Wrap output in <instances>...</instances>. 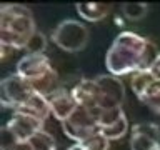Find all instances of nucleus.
I'll list each match as a JSON object with an SVG mask.
<instances>
[{"instance_id":"obj_1","label":"nucleus","mask_w":160,"mask_h":150,"mask_svg":"<svg viewBox=\"0 0 160 150\" xmlns=\"http://www.w3.org/2000/svg\"><path fill=\"white\" fill-rule=\"evenodd\" d=\"M158 53L153 42L135 32L125 30L118 33L110 45L105 55V65L113 77L137 73L152 67Z\"/></svg>"},{"instance_id":"obj_2","label":"nucleus","mask_w":160,"mask_h":150,"mask_svg":"<svg viewBox=\"0 0 160 150\" xmlns=\"http://www.w3.org/2000/svg\"><path fill=\"white\" fill-rule=\"evenodd\" d=\"M37 33L33 15L25 5L7 3L0 8V43L12 50L27 47L30 38Z\"/></svg>"},{"instance_id":"obj_3","label":"nucleus","mask_w":160,"mask_h":150,"mask_svg":"<svg viewBox=\"0 0 160 150\" xmlns=\"http://www.w3.org/2000/svg\"><path fill=\"white\" fill-rule=\"evenodd\" d=\"M17 73L23 77L37 92L43 93L45 97L52 95L55 90L60 88L57 70L52 67L50 58L45 53H27L18 60Z\"/></svg>"},{"instance_id":"obj_4","label":"nucleus","mask_w":160,"mask_h":150,"mask_svg":"<svg viewBox=\"0 0 160 150\" xmlns=\"http://www.w3.org/2000/svg\"><path fill=\"white\" fill-rule=\"evenodd\" d=\"M52 40L58 48L65 52L75 53L87 47L88 43V30L78 20H62L52 33Z\"/></svg>"},{"instance_id":"obj_5","label":"nucleus","mask_w":160,"mask_h":150,"mask_svg":"<svg viewBox=\"0 0 160 150\" xmlns=\"http://www.w3.org/2000/svg\"><path fill=\"white\" fill-rule=\"evenodd\" d=\"M62 130L68 138L75 140L77 143L83 142L90 135L100 132L97 112L83 107H77V110L67 120L62 122Z\"/></svg>"},{"instance_id":"obj_6","label":"nucleus","mask_w":160,"mask_h":150,"mask_svg":"<svg viewBox=\"0 0 160 150\" xmlns=\"http://www.w3.org/2000/svg\"><path fill=\"white\" fill-rule=\"evenodd\" d=\"M130 83L140 102L160 115V78H155L148 70H143L133 73Z\"/></svg>"},{"instance_id":"obj_7","label":"nucleus","mask_w":160,"mask_h":150,"mask_svg":"<svg viewBox=\"0 0 160 150\" xmlns=\"http://www.w3.org/2000/svg\"><path fill=\"white\" fill-rule=\"evenodd\" d=\"M35 92L32 83L18 73L8 75L0 82V102L5 108H18L30 95Z\"/></svg>"},{"instance_id":"obj_8","label":"nucleus","mask_w":160,"mask_h":150,"mask_svg":"<svg viewBox=\"0 0 160 150\" xmlns=\"http://www.w3.org/2000/svg\"><path fill=\"white\" fill-rule=\"evenodd\" d=\"M98 92V110H112L120 108L125 98V87L118 77L113 75H98L95 77Z\"/></svg>"},{"instance_id":"obj_9","label":"nucleus","mask_w":160,"mask_h":150,"mask_svg":"<svg viewBox=\"0 0 160 150\" xmlns=\"http://www.w3.org/2000/svg\"><path fill=\"white\" fill-rule=\"evenodd\" d=\"M160 147V127L153 122H140L132 127L130 148L132 150H157Z\"/></svg>"},{"instance_id":"obj_10","label":"nucleus","mask_w":160,"mask_h":150,"mask_svg":"<svg viewBox=\"0 0 160 150\" xmlns=\"http://www.w3.org/2000/svg\"><path fill=\"white\" fill-rule=\"evenodd\" d=\"M48 103H50L52 115L57 120H60V122L67 120L78 107L72 90H67L63 87H60L58 90H55L52 95H48Z\"/></svg>"},{"instance_id":"obj_11","label":"nucleus","mask_w":160,"mask_h":150,"mask_svg":"<svg viewBox=\"0 0 160 150\" xmlns=\"http://www.w3.org/2000/svg\"><path fill=\"white\" fill-rule=\"evenodd\" d=\"M7 127L13 132V135L17 137L20 142H27L30 140L32 135H35L38 130H43V122L38 118H33L30 115L25 113H15L12 115V118L8 120Z\"/></svg>"},{"instance_id":"obj_12","label":"nucleus","mask_w":160,"mask_h":150,"mask_svg":"<svg viewBox=\"0 0 160 150\" xmlns=\"http://www.w3.org/2000/svg\"><path fill=\"white\" fill-rule=\"evenodd\" d=\"M15 113H25V115H30L33 118H38L45 122L48 118V115H52V110H50V103H48V97H45L43 93L40 92H35L30 95V97L25 100V102L20 105L18 108L13 110Z\"/></svg>"},{"instance_id":"obj_13","label":"nucleus","mask_w":160,"mask_h":150,"mask_svg":"<svg viewBox=\"0 0 160 150\" xmlns=\"http://www.w3.org/2000/svg\"><path fill=\"white\" fill-rule=\"evenodd\" d=\"M72 93L77 100L78 107L97 112L98 110V92L95 78H83L72 88Z\"/></svg>"},{"instance_id":"obj_14","label":"nucleus","mask_w":160,"mask_h":150,"mask_svg":"<svg viewBox=\"0 0 160 150\" xmlns=\"http://www.w3.org/2000/svg\"><path fill=\"white\" fill-rule=\"evenodd\" d=\"M75 8H77L80 18L87 20V22H98L107 17L110 12V5L103 2H80L75 3Z\"/></svg>"},{"instance_id":"obj_15","label":"nucleus","mask_w":160,"mask_h":150,"mask_svg":"<svg viewBox=\"0 0 160 150\" xmlns=\"http://www.w3.org/2000/svg\"><path fill=\"white\" fill-rule=\"evenodd\" d=\"M127 130H128V120L125 117V113H122L115 122L105 125V127H100V133H103L108 140H118L127 133Z\"/></svg>"},{"instance_id":"obj_16","label":"nucleus","mask_w":160,"mask_h":150,"mask_svg":"<svg viewBox=\"0 0 160 150\" xmlns=\"http://www.w3.org/2000/svg\"><path fill=\"white\" fill-rule=\"evenodd\" d=\"M30 143L32 150H55L57 145H55V138L45 130H38L35 135L30 137V140H27Z\"/></svg>"},{"instance_id":"obj_17","label":"nucleus","mask_w":160,"mask_h":150,"mask_svg":"<svg viewBox=\"0 0 160 150\" xmlns=\"http://www.w3.org/2000/svg\"><path fill=\"white\" fill-rule=\"evenodd\" d=\"M122 13L128 20H142L148 13V5L143 2H125L122 5Z\"/></svg>"},{"instance_id":"obj_18","label":"nucleus","mask_w":160,"mask_h":150,"mask_svg":"<svg viewBox=\"0 0 160 150\" xmlns=\"http://www.w3.org/2000/svg\"><path fill=\"white\" fill-rule=\"evenodd\" d=\"M80 145L85 148V150H108L110 147V140L105 137L103 133H93L90 135L88 138H85L83 142H80Z\"/></svg>"},{"instance_id":"obj_19","label":"nucleus","mask_w":160,"mask_h":150,"mask_svg":"<svg viewBox=\"0 0 160 150\" xmlns=\"http://www.w3.org/2000/svg\"><path fill=\"white\" fill-rule=\"evenodd\" d=\"M18 143H20V140L13 135L12 130L7 125L2 127V130H0V148L2 150H15Z\"/></svg>"},{"instance_id":"obj_20","label":"nucleus","mask_w":160,"mask_h":150,"mask_svg":"<svg viewBox=\"0 0 160 150\" xmlns=\"http://www.w3.org/2000/svg\"><path fill=\"white\" fill-rule=\"evenodd\" d=\"M45 47H47V38H45L43 33L37 32L32 38H30V42L27 43L25 50H27L28 53H43Z\"/></svg>"},{"instance_id":"obj_21","label":"nucleus","mask_w":160,"mask_h":150,"mask_svg":"<svg viewBox=\"0 0 160 150\" xmlns=\"http://www.w3.org/2000/svg\"><path fill=\"white\" fill-rule=\"evenodd\" d=\"M148 72L153 75L155 78H160V53H158V57H157V60L153 62V65L148 68Z\"/></svg>"},{"instance_id":"obj_22","label":"nucleus","mask_w":160,"mask_h":150,"mask_svg":"<svg viewBox=\"0 0 160 150\" xmlns=\"http://www.w3.org/2000/svg\"><path fill=\"white\" fill-rule=\"evenodd\" d=\"M67 150H85V148H83L80 143H75V145H72V147H68Z\"/></svg>"},{"instance_id":"obj_23","label":"nucleus","mask_w":160,"mask_h":150,"mask_svg":"<svg viewBox=\"0 0 160 150\" xmlns=\"http://www.w3.org/2000/svg\"><path fill=\"white\" fill-rule=\"evenodd\" d=\"M157 150H160V147H158V148H157Z\"/></svg>"}]
</instances>
